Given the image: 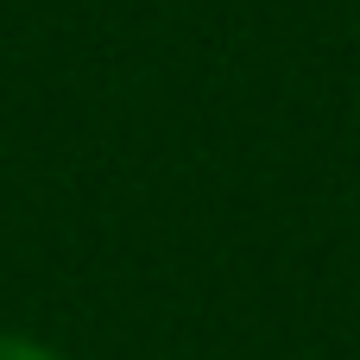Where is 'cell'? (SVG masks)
<instances>
[{
  "instance_id": "obj_1",
  "label": "cell",
  "mask_w": 360,
  "mask_h": 360,
  "mask_svg": "<svg viewBox=\"0 0 360 360\" xmlns=\"http://www.w3.org/2000/svg\"><path fill=\"white\" fill-rule=\"evenodd\" d=\"M0 360H63V354L32 342V335H0Z\"/></svg>"
}]
</instances>
